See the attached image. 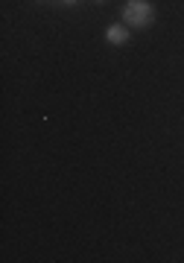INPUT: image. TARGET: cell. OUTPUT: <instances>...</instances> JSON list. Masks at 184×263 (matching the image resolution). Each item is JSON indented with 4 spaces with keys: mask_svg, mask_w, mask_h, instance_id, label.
Returning <instances> with one entry per match:
<instances>
[{
    "mask_svg": "<svg viewBox=\"0 0 184 263\" xmlns=\"http://www.w3.org/2000/svg\"><path fill=\"white\" fill-rule=\"evenodd\" d=\"M155 18V9H152V3L149 0H129L126 6H123V21L135 29H143L152 24Z\"/></svg>",
    "mask_w": 184,
    "mask_h": 263,
    "instance_id": "1",
    "label": "cell"
},
{
    "mask_svg": "<svg viewBox=\"0 0 184 263\" xmlns=\"http://www.w3.org/2000/svg\"><path fill=\"white\" fill-rule=\"evenodd\" d=\"M105 41H108V44H126V41H129V29L123 27V24H111V27L105 29Z\"/></svg>",
    "mask_w": 184,
    "mask_h": 263,
    "instance_id": "2",
    "label": "cell"
},
{
    "mask_svg": "<svg viewBox=\"0 0 184 263\" xmlns=\"http://www.w3.org/2000/svg\"><path fill=\"white\" fill-rule=\"evenodd\" d=\"M65 3H67V6H73V3H76V0H65Z\"/></svg>",
    "mask_w": 184,
    "mask_h": 263,
    "instance_id": "3",
    "label": "cell"
},
{
    "mask_svg": "<svg viewBox=\"0 0 184 263\" xmlns=\"http://www.w3.org/2000/svg\"><path fill=\"white\" fill-rule=\"evenodd\" d=\"M97 3H102V0H97Z\"/></svg>",
    "mask_w": 184,
    "mask_h": 263,
    "instance_id": "4",
    "label": "cell"
}]
</instances>
